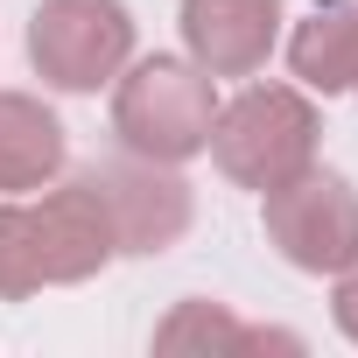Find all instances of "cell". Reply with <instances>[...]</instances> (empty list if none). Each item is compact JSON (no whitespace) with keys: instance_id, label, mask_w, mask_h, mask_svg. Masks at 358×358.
<instances>
[{"instance_id":"obj_1","label":"cell","mask_w":358,"mask_h":358,"mask_svg":"<svg viewBox=\"0 0 358 358\" xmlns=\"http://www.w3.org/2000/svg\"><path fill=\"white\" fill-rule=\"evenodd\" d=\"M120 260L113 211L92 183V169L43 183L36 204H0V302H29L43 288H78Z\"/></svg>"},{"instance_id":"obj_2","label":"cell","mask_w":358,"mask_h":358,"mask_svg":"<svg viewBox=\"0 0 358 358\" xmlns=\"http://www.w3.org/2000/svg\"><path fill=\"white\" fill-rule=\"evenodd\" d=\"M218 120V78L197 71L190 57H134L113 78V134L141 162L183 169L211 148Z\"/></svg>"},{"instance_id":"obj_3","label":"cell","mask_w":358,"mask_h":358,"mask_svg":"<svg viewBox=\"0 0 358 358\" xmlns=\"http://www.w3.org/2000/svg\"><path fill=\"white\" fill-rule=\"evenodd\" d=\"M316 141H323V113L316 92L302 85H246L239 99H218L211 120V162L239 190H274L302 176L316 162Z\"/></svg>"},{"instance_id":"obj_4","label":"cell","mask_w":358,"mask_h":358,"mask_svg":"<svg viewBox=\"0 0 358 358\" xmlns=\"http://www.w3.org/2000/svg\"><path fill=\"white\" fill-rule=\"evenodd\" d=\"M29 64L50 92H99L134 64L127 0H43L29 15Z\"/></svg>"},{"instance_id":"obj_5","label":"cell","mask_w":358,"mask_h":358,"mask_svg":"<svg viewBox=\"0 0 358 358\" xmlns=\"http://www.w3.org/2000/svg\"><path fill=\"white\" fill-rule=\"evenodd\" d=\"M260 232L295 274H337L358 253V190L337 169H302L260 190Z\"/></svg>"},{"instance_id":"obj_6","label":"cell","mask_w":358,"mask_h":358,"mask_svg":"<svg viewBox=\"0 0 358 358\" xmlns=\"http://www.w3.org/2000/svg\"><path fill=\"white\" fill-rule=\"evenodd\" d=\"M92 183H99V197H106V211H113L120 253H134V260L169 253L176 239L190 232V218H197L190 183H183V176H176L169 162L120 155V162H99V169H92Z\"/></svg>"},{"instance_id":"obj_7","label":"cell","mask_w":358,"mask_h":358,"mask_svg":"<svg viewBox=\"0 0 358 358\" xmlns=\"http://www.w3.org/2000/svg\"><path fill=\"white\" fill-rule=\"evenodd\" d=\"M281 43V0H183V57L211 78L267 71Z\"/></svg>"},{"instance_id":"obj_8","label":"cell","mask_w":358,"mask_h":358,"mask_svg":"<svg viewBox=\"0 0 358 358\" xmlns=\"http://www.w3.org/2000/svg\"><path fill=\"white\" fill-rule=\"evenodd\" d=\"M64 162H71L64 120H57L36 92H8V85H0V190H8V197H29V190L57 183Z\"/></svg>"},{"instance_id":"obj_9","label":"cell","mask_w":358,"mask_h":358,"mask_svg":"<svg viewBox=\"0 0 358 358\" xmlns=\"http://www.w3.org/2000/svg\"><path fill=\"white\" fill-rule=\"evenodd\" d=\"M288 71L302 92H351L358 85V0H316L309 22H295L288 36Z\"/></svg>"},{"instance_id":"obj_10","label":"cell","mask_w":358,"mask_h":358,"mask_svg":"<svg viewBox=\"0 0 358 358\" xmlns=\"http://www.w3.org/2000/svg\"><path fill=\"white\" fill-rule=\"evenodd\" d=\"M155 351H197V358H246V323L225 309V302H176L162 323H155Z\"/></svg>"},{"instance_id":"obj_11","label":"cell","mask_w":358,"mask_h":358,"mask_svg":"<svg viewBox=\"0 0 358 358\" xmlns=\"http://www.w3.org/2000/svg\"><path fill=\"white\" fill-rule=\"evenodd\" d=\"M330 323L344 330V344H358V253L330 274Z\"/></svg>"},{"instance_id":"obj_12","label":"cell","mask_w":358,"mask_h":358,"mask_svg":"<svg viewBox=\"0 0 358 358\" xmlns=\"http://www.w3.org/2000/svg\"><path fill=\"white\" fill-rule=\"evenodd\" d=\"M351 92H358V85H351Z\"/></svg>"}]
</instances>
